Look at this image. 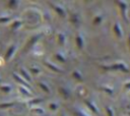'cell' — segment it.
<instances>
[{
  "label": "cell",
  "instance_id": "obj_1",
  "mask_svg": "<svg viewBox=\"0 0 130 116\" xmlns=\"http://www.w3.org/2000/svg\"><path fill=\"white\" fill-rule=\"evenodd\" d=\"M15 50H16V46L13 44V45H10L8 48H7V50H6V52H5V54H4V58H3V61H5V62H7V61H9L10 60V58L13 56V54L15 53Z\"/></svg>",
  "mask_w": 130,
  "mask_h": 116
},
{
  "label": "cell",
  "instance_id": "obj_2",
  "mask_svg": "<svg viewBox=\"0 0 130 116\" xmlns=\"http://www.w3.org/2000/svg\"><path fill=\"white\" fill-rule=\"evenodd\" d=\"M12 77L14 78L15 81H17L18 83H20V85H22V86H24V88H26V89L30 88V86H29V83L26 82V81H25L19 74H17L16 72H13V73H12Z\"/></svg>",
  "mask_w": 130,
  "mask_h": 116
},
{
  "label": "cell",
  "instance_id": "obj_3",
  "mask_svg": "<svg viewBox=\"0 0 130 116\" xmlns=\"http://www.w3.org/2000/svg\"><path fill=\"white\" fill-rule=\"evenodd\" d=\"M105 68L106 69H114V70H121V71H124V72H128V68L123 63H118V64L112 65V66H109V67H105Z\"/></svg>",
  "mask_w": 130,
  "mask_h": 116
},
{
  "label": "cell",
  "instance_id": "obj_4",
  "mask_svg": "<svg viewBox=\"0 0 130 116\" xmlns=\"http://www.w3.org/2000/svg\"><path fill=\"white\" fill-rule=\"evenodd\" d=\"M19 75L26 81V82H30L31 81V78H30V75L28 74V72L24 69V68H19Z\"/></svg>",
  "mask_w": 130,
  "mask_h": 116
},
{
  "label": "cell",
  "instance_id": "obj_5",
  "mask_svg": "<svg viewBox=\"0 0 130 116\" xmlns=\"http://www.w3.org/2000/svg\"><path fill=\"white\" fill-rule=\"evenodd\" d=\"M21 24H22V22L20 20H13L11 25H10V27H11L12 31H16V30H18L21 26Z\"/></svg>",
  "mask_w": 130,
  "mask_h": 116
},
{
  "label": "cell",
  "instance_id": "obj_6",
  "mask_svg": "<svg viewBox=\"0 0 130 116\" xmlns=\"http://www.w3.org/2000/svg\"><path fill=\"white\" fill-rule=\"evenodd\" d=\"M114 33L116 34V36H117L118 38H121V37H122V31H121V28H120L118 22H116V23L114 24Z\"/></svg>",
  "mask_w": 130,
  "mask_h": 116
},
{
  "label": "cell",
  "instance_id": "obj_7",
  "mask_svg": "<svg viewBox=\"0 0 130 116\" xmlns=\"http://www.w3.org/2000/svg\"><path fill=\"white\" fill-rule=\"evenodd\" d=\"M18 91H19V93H20L21 95H23V96H30V95H31L30 92L28 91V89H26V88H24V86H22V85L18 86Z\"/></svg>",
  "mask_w": 130,
  "mask_h": 116
},
{
  "label": "cell",
  "instance_id": "obj_8",
  "mask_svg": "<svg viewBox=\"0 0 130 116\" xmlns=\"http://www.w3.org/2000/svg\"><path fill=\"white\" fill-rule=\"evenodd\" d=\"M52 7L54 8V10L60 15V16H64L65 15V11L63 10V8H61L60 6H55V5H52Z\"/></svg>",
  "mask_w": 130,
  "mask_h": 116
},
{
  "label": "cell",
  "instance_id": "obj_9",
  "mask_svg": "<svg viewBox=\"0 0 130 116\" xmlns=\"http://www.w3.org/2000/svg\"><path fill=\"white\" fill-rule=\"evenodd\" d=\"M11 89H12V88H11L9 84H1V85H0V91L3 92V93H5V94L9 93V92L11 91Z\"/></svg>",
  "mask_w": 130,
  "mask_h": 116
},
{
  "label": "cell",
  "instance_id": "obj_10",
  "mask_svg": "<svg viewBox=\"0 0 130 116\" xmlns=\"http://www.w3.org/2000/svg\"><path fill=\"white\" fill-rule=\"evenodd\" d=\"M15 105L14 102H7V103H1L0 104V109H6V108H10L13 107Z\"/></svg>",
  "mask_w": 130,
  "mask_h": 116
},
{
  "label": "cell",
  "instance_id": "obj_11",
  "mask_svg": "<svg viewBox=\"0 0 130 116\" xmlns=\"http://www.w3.org/2000/svg\"><path fill=\"white\" fill-rule=\"evenodd\" d=\"M45 65L47 66V67H49L51 70H53V71H55V72H62V70H60L58 67H56V66H54L53 64H51V63H48V62H45Z\"/></svg>",
  "mask_w": 130,
  "mask_h": 116
},
{
  "label": "cell",
  "instance_id": "obj_12",
  "mask_svg": "<svg viewBox=\"0 0 130 116\" xmlns=\"http://www.w3.org/2000/svg\"><path fill=\"white\" fill-rule=\"evenodd\" d=\"M76 45H77V47H78L79 49H81V48H82V46H83L82 37H81V36H79V35H77V36H76Z\"/></svg>",
  "mask_w": 130,
  "mask_h": 116
},
{
  "label": "cell",
  "instance_id": "obj_13",
  "mask_svg": "<svg viewBox=\"0 0 130 116\" xmlns=\"http://www.w3.org/2000/svg\"><path fill=\"white\" fill-rule=\"evenodd\" d=\"M85 104H86V106L93 112V113H98V110H96V108L93 106V104L91 103V102H89V101H85Z\"/></svg>",
  "mask_w": 130,
  "mask_h": 116
},
{
  "label": "cell",
  "instance_id": "obj_14",
  "mask_svg": "<svg viewBox=\"0 0 130 116\" xmlns=\"http://www.w3.org/2000/svg\"><path fill=\"white\" fill-rule=\"evenodd\" d=\"M8 7L9 8H16L17 7V4H18V1H16V0H10V1H8Z\"/></svg>",
  "mask_w": 130,
  "mask_h": 116
},
{
  "label": "cell",
  "instance_id": "obj_15",
  "mask_svg": "<svg viewBox=\"0 0 130 116\" xmlns=\"http://www.w3.org/2000/svg\"><path fill=\"white\" fill-rule=\"evenodd\" d=\"M36 41H38V36H35V37H31V39L29 40V42L27 43V45H26V47L27 48H30L34 44H35V42Z\"/></svg>",
  "mask_w": 130,
  "mask_h": 116
},
{
  "label": "cell",
  "instance_id": "obj_16",
  "mask_svg": "<svg viewBox=\"0 0 130 116\" xmlns=\"http://www.w3.org/2000/svg\"><path fill=\"white\" fill-rule=\"evenodd\" d=\"M72 76H73L74 78H76L77 80H82V75H81L77 70H74V71H73Z\"/></svg>",
  "mask_w": 130,
  "mask_h": 116
},
{
  "label": "cell",
  "instance_id": "obj_17",
  "mask_svg": "<svg viewBox=\"0 0 130 116\" xmlns=\"http://www.w3.org/2000/svg\"><path fill=\"white\" fill-rule=\"evenodd\" d=\"M11 16H0V23H6L11 20Z\"/></svg>",
  "mask_w": 130,
  "mask_h": 116
},
{
  "label": "cell",
  "instance_id": "obj_18",
  "mask_svg": "<svg viewBox=\"0 0 130 116\" xmlns=\"http://www.w3.org/2000/svg\"><path fill=\"white\" fill-rule=\"evenodd\" d=\"M39 86L45 92V93H50V90H49V88L47 86V84H45L44 82H39Z\"/></svg>",
  "mask_w": 130,
  "mask_h": 116
},
{
  "label": "cell",
  "instance_id": "obj_19",
  "mask_svg": "<svg viewBox=\"0 0 130 116\" xmlns=\"http://www.w3.org/2000/svg\"><path fill=\"white\" fill-rule=\"evenodd\" d=\"M59 93H60L64 98H66V99L68 98V92H67L64 88H62V86H61V88H59Z\"/></svg>",
  "mask_w": 130,
  "mask_h": 116
},
{
  "label": "cell",
  "instance_id": "obj_20",
  "mask_svg": "<svg viewBox=\"0 0 130 116\" xmlns=\"http://www.w3.org/2000/svg\"><path fill=\"white\" fill-rule=\"evenodd\" d=\"M58 41H59V44H60V45H64L65 37H64L63 34H59V35H58Z\"/></svg>",
  "mask_w": 130,
  "mask_h": 116
},
{
  "label": "cell",
  "instance_id": "obj_21",
  "mask_svg": "<svg viewBox=\"0 0 130 116\" xmlns=\"http://www.w3.org/2000/svg\"><path fill=\"white\" fill-rule=\"evenodd\" d=\"M55 57H56V59H57L58 61H60V62H65V58H63L60 53H56Z\"/></svg>",
  "mask_w": 130,
  "mask_h": 116
},
{
  "label": "cell",
  "instance_id": "obj_22",
  "mask_svg": "<svg viewBox=\"0 0 130 116\" xmlns=\"http://www.w3.org/2000/svg\"><path fill=\"white\" fill-rule=\"evenodd\" d=\"M31 111H32L34 113H37V114H43V113H44L43 109H41V108H32Z\"/></svg>",
  "mask_w": 130,
  "mask_h": 116
},
{
  "label": "cell",
  "instance_id": "obj_23",
  "mask_svg": "<svg viewBox=\"0 0 130 116\" xmlns=\"http://www.w3.org/2000/svg\"><path fill=\"white\" fill-rule=\"evenodd\" d=\"M49 108L52 110V111H55V110H57V108H58V106L56 105V104H54V103H51L50 105H49Z\"/></svg>",
  "mask_w": 130,
  "mask_h": 116
},
{
  "label": "cell",
  "instance_id": "obj_24",
  "mask_svg": "<svg viewBox=\"0 0 130 116\" xmlns=\"http://www.w3.org/2000/svg\"><path fill=\"white\" fill-rule=\"evenodd\" d=\"M102 90H103L104 92L108 93L109 95H113V90H111V89H108V88H102Z\"/></svg>",
  "mask_w": 130,
  "mask_h": 116
},
{
  "label": "cell",
  "instance_id": "obj_25",
  "mask_svg": "<svg viewBox=\"0 0 130 116\" xmlns=\"http://www.w3.org/2000/svg\"><path fill=\"white\" fill-rule=\"evenodd\" d=\"M106 111H107V113H108L109 116H113V111H112V109L110 107H107L106 108Z\"/></svg>",
  "mask_w": 130,
  "mask_h": 116
},
{
  "label": "cell",
  "instance_id": "obj_26",
  "mask_svg": "<svg viewBox=\"0 0 130 116\" xmlns=\"http://www.w3.org/2000/svg\"><path fill=\"white\" fill-rule=\"evenodd\" d=\"M29 70H30V72H32V73H39V72H40V70H39L38 68H36V67H31V68H29Z\"/></svg>",
  "mask_w": 130,
  "mask_h": 116
},
{
  "label": "cell",
  "instance_id": "obj_27",
  "mask_svg": "<svg viewBox=\"0 0 130 116\" xmlns=\"http://www.w3.org/2000/svg\"><path fill=\"white\" fill-rule=\"evenodd\" d=\"M40 102H42V99H36V100H32L31 101V104H38Z\"/></svg>",
  "mask_w": 130,
  "mask_h": 116
},
{
  "label": "cell",
  "instance_id": "obj_28",
  "mask_svg": "<svg viewBox=\"0 0 130 116\" xmlns=\"http://www.w3.org/2000/svg\"><path fill=\"white\" fill-rule=\"evenodd\" d=\"M75 115L76 116H86L84 113H82V112H75Z\"/></svg>",
  "mask_w": 130,
  "mask_h": 116
},
{
  "label": "cell",
  "instance_id": "obj_29",
  "mask_svg": "<svg viewBox=\"0 0 130 116\" xmlns=\"http://www.w3.org/2000/svg\"><path fill=\"white\" fill-rule=\"evenodd\" d=\"M101 19H102V17H101V16L95 17V19H94V23H99V22L101 21Z\"/></svg>",
  "mask_w": 130,
  "mask_h": 116
},
{
  "label": "cell",
  "instance_id": "obj_30",
  "mask_svg": "<svg viewBox=\"0 0 130 116\" xmlns=\"http://www.w3.org/2000/svg\"><path fill=\"white\" fill-rule=\"evenodd\" d=\"M125 86H126V89H130V82L126 83V84H125Z\"/></svg>",
  "mask_w": 130,
  "mask_h": 116
},
{
  "label": "cell",
  "instance_id": "obj_31",
  "mask_svg": "<svg viewBox=\"0 0 130 116\" xmlns=\"http://www.w3.org/2000/svg\"><path fill=\"white\" fill-rule=\"evenodd\" d=\"M129 43H130V37H129Z\"/></svg>",
  "mask_w": 130,
  "mask_h": 116
},
{
  "label": "cell",
  "instance_id": "obj_32",
  "mask_svg": "<svg viewBox=\"0 0 130 116\" xmlns=\"http://www.w3.org/2000/svg\"><path fill=\"white\" fill-rule=\"evenodd\" d=\"M61 116H63V115H61Z\"/></svg>",
  "mask_w": 130,
  "mask_h": 116
},
{
  "label": "cell",
  "instance_id": "obj_33",
  "mask_svg": "<svg viewBox=\"0 0 130 116\" xmlns=\"http://www.w3.org/2000/svg\"><path fill=\"white\" fill-rule=\"evenodd\" d=\"M0 81H1V79H0Z\"/></svg>",
  "mask_w": 130,
  "mask_h": 116
}]
</instances>
